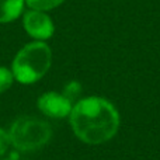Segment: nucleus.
Segmentation results:
<instances>
[{"label": "nucleus", "instance_id": "obj_1", "mask_svg": "<svg viewBox=\"0 0 160 160\" xmlns=\"http://www.w3.org/2000/svg\"><path fill=\"white\" fill-rule=\"evenodd\" d=\"M70 125L80 141L98 145L110 141L119 128L117 108L101 97H87L73 105Z\"/></svg>", "mask_w": 160, "mask_h": 160}, {"label": "nucleus", "instance_id": "obj_2", "mask_svg": "<svg viewBox=\"0 0 160 160\" xmlns=\"http://www.w3.org/2000/svg\"><path fill=\"white\" fill-rule=\"evenodd\" d=\"M52 63V51L44 41H34L17 52L11 72L17 82L31 84L47 75Z\"/></svg>", "mask_w": 160, "mask_h": 160}, {"label": "nucleus", "instance_id": "obj_3", "mask_svg": "<svg viewBox=\"0 0 160 160\" xmlns=\"http://www.w3.org/2000/svg\"><path fill=\"white\" fill-rule=\"evenodd\" d=\"M11 145L16 149L28 152L35 150L48 143L52 136V129L48 122L35 117H20L10 128Z\"/></svg>", "mask_w": 160, "mask_h": 160}, {"label": "nucleus", "instance_id": "obj_4", "mask_svg": "<svg viewBox=\"0 0 160 160\" xmlns=\"http://www.w3.org/2000/svg\"><path fill=\"white\" fill-rule=\"evenodd\" d=\"M22 25L27 34L37 41H47L55 32V25L47 11L41 10H28L22 17Z\"/></svg>", "mask_w": 160, "mask_h": 160}, {"label": "nucleus", "instance_id": "obj_5", "mask_svg": "<svg viewBox=\"0 0 160 160\" xmlns=\"http://www.w3.org/2000/svg\"><path fill=\"white\" fill-rule=\"evenodd\" d=\"M38 108L42 114L51 118H65L70 115L73 107L72 100H69L65 94L48 91L38 98Z\"/></svg>", "mask_w": 160, "mask_h": 160}, {"label": "nucleus", "instance_id": "obj_6", "mask_svg": "<svg viewBox=\"0 0 160 160\" xmlns=\"http://www.w3.org/2000/svg\"><path fill=\"white\" fill-rule=\"evenodd\" d=\"M25 0H0V24L17 20L24 11Z\"/></svg>", "mask_w": 160, "mask_h": 160}, {"label": "nucleus", "instance_id": "obj_7", "mask_svg": "<svg viewBox=\"0 0 160 160\" xmlns=\"http://www.w3.org/2000/svg\"><path fill=\"white\" fill-rule=\"evenodd\" d=\"M63 2L65 0H25V3L30 8L41 11H49L52 8H56Z\"/></svg>", "mask_w": 160, "mask_h": 160}, {"label": "nucleus", "instance_id": "obj_8", "mask_svg": "<svg viewBox=\"0 0 160 160\" xmlns=\"http://www.w3.org/2000/svg\"><path fill=\"white\" fill-rule=\"evenodd\" d=\"M13 80H14L13 72L4 66H0V94L4 93L6 90H8L11 87Z\"/></svg>", "mask_w": 160, "mask_h": 160}, {"label": "nucleus", "instance_id": "obj_9", "mask_svg": "<svg viewBox=\"0 0 160 160\" xmlns=\"http://www.w3.org/2000/svg\"><path fill=\"white\" fill-rule=\"evenodd\" d=\"M11 145V139H10V133L6 132L4 129L0 128V156L4 155L6 150L8 149V146Z\"/></svg>", "mask_w": 160, "mask_h": 160}, {"label": "nucleus", "instance_id": "obj_10", "mask_svg": "<svg viewBox=\"0 0 160 160\" xmlns=\"http://www.w3.org/2000/svg\"><path fill=\"white\" fill-rule=\"evenodd\" d=\"M79 91H80V84L76 82H72L66 86V88H65V96H66L69 100H72L73 97L78 96Z\"/></svg>", "mask_w": 160, "mask_h": 160}]
</instances>
